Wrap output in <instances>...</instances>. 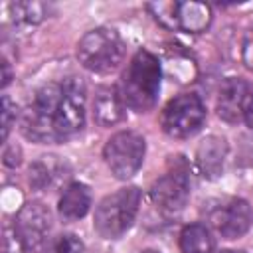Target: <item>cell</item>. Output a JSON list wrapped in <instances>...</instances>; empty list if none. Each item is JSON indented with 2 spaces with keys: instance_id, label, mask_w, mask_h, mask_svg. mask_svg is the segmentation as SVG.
Returning <instances> with one entry per match:
<instances>
[{
  "instance_id": "e0dca14e",
  "label": "cell",
  "mask_w": 253,
  "mask_h": 253,
  "mask_svg": "<svg viewBox=\"0 0 253 253\" xmlns=\"http://www.w3.org/2000/svg\"><path fill=\"white\" fill-rule=\"evenodd\" d=\"M182 253H213L215 239L204 223H190L180 233Z\"/></svg>"
},
{
  "instance_id": "9c48e42d",
  "label": "cell",
  "mask_w": 253,
  "mask_h": 253,
  "mask_svg": "<svg viewBox=\"0 0 253 253\" xmlns=\"http://www.w3.org/2000/svg\"><path fill=\"white\" fill-rule=\"evenodd\" d=\"M61 99L55 111V138L65 140L77 134L85 126V85L77 77H69L61 83Z\"/></svg>"
},
{
  "instance_id": "5b68a950",
  "label": "cell",
  "mask_w": 253,
  "mask_h": 253,
  "mask_svg": "<svg viewBox=\"0 0 253 253\" xmlns=\"http://www.w3.org/2000/svg\"><path fill=\"white\" fill-rule=\"evenodd\" d=\"M154 20L166 30L200 34L211 24V10L204 2H150L146 4Z\"/></svg>"
},
{
  "instance_id": "ba28073f",
  "label": "cell",
  "mask_w": 253,
  "mask_h": 253,
  "mask_svg": "<svg viewBox=\"0 0 253 253\" xmlns=\"http://www.w3.org/2000/svg\"><path fill=\"white\" fill-rule=\"evenodd\" d=\"M190 198V176L182 156L170 162L166 174H162L150 186V200L164 215H178Z\"/></svg>"
},
{
  "instance_id": "8992f818",
  "label": "cell",
  "mask_w": 253,
  "mask_h": 253,
  "mask_svg": "<svg viewBox=\"0 0 253 253\" xmlns=\"http://www.w3.org/2000/svg\"><path fill=\"white\" fill-rule=\"evenodd\" d=\"M204 121H206V107L202 99L194 93H184L170 99L160 113L162 130L172 138L194 136L202 128Z\"/></svg>"
},
{
  "instance_id": "d4e9b609",
  "label": "cell",
  "mask_w": 253,
  "mask_h": 253,
  "mask_svg": "<svg viewBox=\"0 0 253 253\" xmlns=\"http://www.w3.org/2000/svg\"><path fill=\"white\" fill-rule=\"evenodd\" d=\"M144 253H156V251H144Z\"/></svg>"
},
{
  "instance_id": "44dd1931",
  "label": "cell",
  "mask_w": 253,
  "mask_h": 253,
  "mask_svg": "<svg viewBox=\"0 0 253 253\" xmlns=\"http://www.w3.org/2000/svg\"><path fill=\"white\" fill-rule=\"evenodd\" d=\"M4 253H30L26 243L20 239L16 229L10 225L4 229Z\"/></svg>"
},
{
  "instance_id": "7c38bea8",
  "label": "cell",
  "mask_w": 253,
  "mask_h": 253,
  "mask_svg": "<svg viewBox=\"0 0 253 253\" xmlns=\"http://www.w3.org/2000/svg\"><path fill=\"white\" fill-rule=\"evenodd\" d=\"M12 227L26 243L30 253H38L45 245V237L51 227V213L42 202H28L18 211Z\"/></svg>"
},
{
  "instance_id": "2e32d148",
  "label": "cell",
  "mask_w": 253,
  "mask_h": 253,
  "mask_svg": "<svg viewBox=\"0 0 253 253\" xmlns=\"http://www.w3.org/2000/svg\"><path fill=\"white\" fill-rule=\"evenodd\" d=\"M59 178H65V164H61L57 156H42L30 166V184L36 190H45Z\"/></svg>"
},
{
  "instance_id": "9a60e30c",
  "label": "cell",
  "mask_w": 253,
  "mask_h": 253,
  "mask_svg": "<svg viewBox=\"0 0 253 253\" xmlns=\"http://www.w3.org/2000/svg\"><path fill=\"white\" fill-rule=\"evenodd\" d=\"M91 208V190L81 184V182H73L69 184L57 204V211L59 217L63 221H77L81 219Z\"/></svg>"
},
{
  "instance_id": "d6986e66",
  "label": "cell",
  "mask_w": 253,
  "mask_h": 253,
  "mask_svg": "<svg viewBox=\"0 0 253 253\" xmlns=\"http://www.w3.org/2000/svg\"><path fill=\"white\" fill-rule=\"evenodd\" d=\"M42 253H83V243L75 235L65 233V235H57L47 245H43Z\"/></svg>"
},
{
  "instance_id": "4fadbf2b",
  "label": "cell",
  "mask_w": 253,
  "mask_h": 253,
  "mask_svg": "<svg viewBox=\"0 0 253 253\" xmlns=\"http://www.w3.org/2000/svg\"><path fill=\"white\" fill-rule=\"evenodd\" d=\"M227 156V140L217 134L206 136L196 150V162L204 178L217 180L223 174V164Z\"/></svg>"
},
{
  "instance_id": "277c9868",
  "label": "cell",
  "mask_w": 253,
  "mask_h": 253,
  "mask_svg": "<svg viewBox=\"0 0 253 253\" xmlns=\"http://www.w3.org/2000/svg\"><path fill=\"white\" fill-rule=\"evenodd\" d=\"M61 91V83H47L34 93L22 117V132L26 138L34 142H57L53 125Z\"/></svg>"
},
{
  "instance_id": "6da1fadb",
  "label": "cell",
  "mask_w": 253,
  "mask_h": 253,
  "mask_svg": "<svg viewBox=\"0 0 253 253\" xmlns=\"http://www.w3.org/2000/svg\"><path fill=\"white\" fill-rule=\"evenodd\" d=\"M160 61L146 49H138L121 77L119 95L130 111L146 113L156 105L160 91Z\"/></svg>"
},
{
  "instance_id": "cb8c5ba5",
  "label": "cell",
  "mask_w": 253,
  "mask_h": 253,
  "mask_svg": "<svg viewBox=\"0 0 253 253\" xmlns=\"http://www.w3.org/2000/svg\"><path fill=\"white\" fill-rule=\"evenodd\" d=\"M221 253H245V251H237V249H225V251H221Z\"/></svg>"
},
{
  "instance_id": "52a82bcc",
  "label": "cell",
  "mask_w": 253,
  "mask_h": 253,
  "mask_svg": "<svg viewBox=\"0 0 253 253\" xmlns=\"http://www.w3.org/2000/svg\"><path fill=\"white\" fill-rule=\"evenodd\" d=\"M144 152H146V142L142 134L134 130H121L107 140L103 148V158L115 178L128 180L142 166Z\"/></svg>"
},
{
  "instance_id": "7402d4cb",
  "label": "cell",
  "mask_w": 253,
  "mask_h": 253,
  "mask_svg": "<svg viewBox=\"0 0 253 253\" xmlns=\"http://www.w3.org/2000/svg\"><path fill=\"white\" fill-rule=\"evenodd\" d=\"M241 57H243V63H245L249 69H253V34H249L247 40L243 42Z\"/></svg>"
},
{
  "instance_id": "5bb4252c",
  "label": "cell",
  "mask_w": 253,
  "mask_h": 253,
  "mask_svg": "<svg viewBox=\"0 0 253 253\" xmlns=\"http://www.w3.org/2000/svg\"><path fill=\"white\" fill-rule=\"evenodd\" d=\"M125 109L126 107L119 95V89L101 87L93 101V119L101 126H113L126 117Z\"/></svg>"
},
{
  "instance_id": "ffe728a7",
  "label": "cell",
  "mask_w": 253,
  "mask_h": 253,
  "mask_svg": "<svg viewBox=\"0 0 253 253\" xmlns=\"http://www.w3.org/2000/svg\"><path fill=\"white\" fill-rule=\"evenodd\" d=\"M14 121H16V103H12L8 95H4L2 97V140L8 138V132Z\"/></svg>"
},
{
  "instance_id": "7a4b0ae2",
  "label": "cell",
  "mask_w": 253,
  "mask_h": 253,
  "mask_svg": "<svg viewBox=\"0 0 253 253\" xmlns=\"http://www.w3.org/2000/svg\"><path fill=\"white\" fill-rule=\"evenodd\" d=\"M140 206V190L136 186L121 188L105 196L95 208L93 225L105 239L123 237L134 223Z\"/></svg>"
},
{
  "instance_id": "603a6c76",
  "label": "cell",
  "mask_w": 253,
  "mask_h": 253,
  "mask_svg": "<svg viewBox=\"0 0 253 253\" xmlns=\"http://www.w3.org/2000/svg\"><path fill=\"white\" fill-rule=\"evenodd\" d=\"M2 69H4V75H2V87H6V85L10 83V79H12V73H10V65H8V61H6V59L2 61Z\"/></svg>"
},
{
  "instance_id": "8fae6325",
  "label": "cell",
  "mask_w": 253,
  "mask_h": 253,
  "mask_svg": "<svg viewBox=\"0 0 253 253\" xmlns=\"http://www.w3.org/2000/svg\"><path fill=\"white\" fill-rule=\"evenodd\" d=\"M217 115L225 123H245L253 128V87L243 79H227L217 95Z\"/></svg>"
},
{
  "instance_id": "3957f363",
  "label": "cell",
  "mask_w": 253,
  "mask_h": 253,
  "mask_svg": "<svg viewBox=\"0 0 253 253\" xmlns=\"http://www.w3.org/2000/svg\"><path fill=\"white\" fill-rule=\"evenodd\" d=\"M126 45L123 38L109 28L87 32L77 43L79 63L93 73H111L125 59Z\"/></svg>"
},
{
  "instance_id": "ac0fdd59",
  "label": "cell",
  "mask_w": 253,
  "mask_h": 253,
  "mask_svg": "<svg viewBox=\"0 0 253 253\" xmlns=\"http://www.w3.org/2000/svg\"><path fill=\"white\" fill-rule=\"evenodd\" d=\"M10 10L18 24H38L45 18V4L42 2H16L10 4Z\"/></svg>"
},
{
  "instance_id": "30bf717a",
  "label": "cell",
  "mask_w": 253,
  "mask_h": 253,
  "mask_svg": "<svg viewBox=\"0 0 253 253\" xmlns=\"http://www.w3.org/2000/svg\"><path fill=\"white\" fill-rule=\"evenodd\" d=\"M206 217L225 239H237L247 233L253 219L249 204L241 198H223L210 202L206 208Z\"/></svg>"
}]
</instances>
